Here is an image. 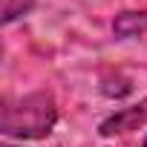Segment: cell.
I'll list each match as a JSON object with an SVG mask.
<instances>
[{
  "mask_svg": "<svg viewBox=\"0 0 147 147\" xmlns=\"http://www.w3.org/2000/svg\"><path fill=\"white\" fill-rule=\"evenodd\" d=\"M58 124V107L52 92H29L18 101H3L0 133L12 138H46Z\"/></svg>",
  "mask_w": 147,
  "mask_h": 147,
  "instance_id": "6da1fadb",
  "label": "cell"
},
{
  "mask_svg": "<svg viewBox=\"0 0 147 147\" xmlns=\"http://www.w3.org/2000/svg\"><path fill=\"white\" fill-rule=\"evenodd\" d=\"M115 38H141L147 35V12H121L113 20Z\"/></svg>",
  "mask_w": 147,
  "mask_h": 147,
  "instance_id": "3957f363",
  "label": "cell"
},
{
  "mask_svg": "<svg viewBox=\"0 0 147 147\" xmlns=\"http://www.w3.org/2000/svg\"><path fill=\"white\" fill-rule=\"evenodd\" d=\"M32 6H35V0H3V23L9 26L12 20H18V18L29 15V12H32Z\"/></svg>",
  "mask_w": 147,
  "mask_h": 147,
  "instance_id": "277c9868",
  "label": "cell"
},
{
  "mask_svg": "<svg viewBox=\"0 0 147 147\" xmlns=\"http://www.w3.org/2000/svg\"><path fill=\"white\" fill-rule=\"evenodd\" d=\"M141 147H147V138H144V141H141Z\"/></svg>",
  "mask_w": 147,
  "mask_h": 147,
  "instance_id": "5b68a950",
  "label": "cell"
},
{
  "mask_svg": "<svg viewBox=\"0 0 147 147\" xmlns=\"http://www.w3.org/2000/svg\"><path fill=\"white\" fill-rule=\"evenodd\" d=\"M144 121H147V98H141L133 107H121L118 113H113L107 121H101L98 133L104 138H113V136H124L130 130H138Z\"/></svg>",
  "mask_w": 147,
  "mask_h": 147,
  "instance_id": "7a4b0ae2",
  "label": "cell"
},
{
  "mask_svg": "<svg viewBox=\"0 0 147 147\" xmlns=\"http://www.w3.org/2000/svg\"><path fill=\"white\" fill-rule=\"evenodd\" d=\"M3 147H12V144H3Z\"/></svg>",
  "mask_w": 147,
  "mask_h": 147,
  "instance_id": "8992f818",
  "label": "cell"
}]
</instances>
